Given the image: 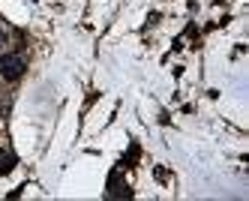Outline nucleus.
Wrapping results in <instances>:
<instances>
[{
  "label": "nucleus",
  "mask_w": 249,
  "mask_h": 201,
  "mask_svg": "<svg viewBox=\"0 0 249 201\" xmlns=\"http://www.w3.org/2000/svg\"><path fill=\"white\" fill-rule=\"evenodd\" d=\"M15 168V156L6 153V150H0V174H9Z\"/></svg>",
  "instance_id": "20e7f679"
},
{
  "label": "nucleus",
  "mask_w": 249,
  "mask_h": 201,
  "mask_svg": "<svg viewBox=\"0 0 249 201\" xmlns=\"http://www.w3.org/2000/svg\"><path fill=\"white\" fill-rule=\"evenodd\" d=\"M105 195H108V198H132L129 183L120 177V168H114V171L108 174V183H105Z\"/></svg>",
  "instance_id": "f03ea898"
},
{
  "label": "nucleus",
  "mask_w": 249,
  "mask_h": 201,
  "mask_svg": "<svg viewBox=\"0 0 249 201\" xmlns=\"http://www.w3.org/2000/svg\"><path fill=\"white\" fill-rule=\"evenodd\" d=\"M156 180H162V183H165V180H168V171H165V168H156Z\"/></svg>",
  "instance_id": "39448f33"
},
{
  "label": "nucleus",
  "mask_w": 249,
  "mask_h": 201,
  "mask_svg": "<svg viewBox=\"0 0 249 201\" xmlns=\"http://www.w3.org/2000/svg\"><path fill=\"white\" fill-rule=\"evenodd\" d=\"M138 156H141V147L132 141V144H129V150H126V156H123V159L117 162V168H132L135 162H138Z\"/></svg>",
  "instance_id": "7ed1b4c3"
},
{
  "label": "nucleus",
  "mask_w": 249,
  "mask_h": 201,
  "mask_svg": "<svg viewBox=\"0 0 249 201\" xmlns=\"http://www.w3.org/2000/svg\"><path fill=\"white\" fill-rule=\"evenodd\" d=\"M27 69V60L21 51H9V54H0V75L6 81H18Z\"/></svg>",
  "instance_id": "f257e3e1"
},
{
  "label": "nucleus",
  "mask_w": 249,
  "mask_h": 201,
  "mask_svg": "<svg viewBox=\"0 0 249 201\" xmlns=\"http://www.w3.org/2000/svg\"><path fill=\"white\" fill-rule=\"evenodd\" d=\"M3 45H6V33H3V30H0V48H3Z\"/></svg>",
  "instance_id": "423d86ee"
}]
</instances>
